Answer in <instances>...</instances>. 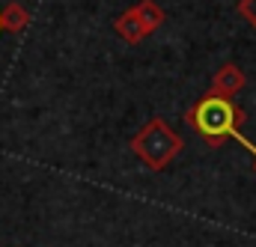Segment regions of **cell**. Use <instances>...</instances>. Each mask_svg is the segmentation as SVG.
I'll return each instance as SVG.
<instances>
[{"label":"cell","instance_id":"cell-2","mask_svg":"<svg viewBox=\"0 0 256 247\" xmlns=\"http://www.w3.org/2000/svg\"><path fill=\"white\" fill-rule=\"evenodd\" d=\"M182 149H185L182 137L167 125V120H161V116H152L149 122L131 137V152L149 170H155V173L164 170V167H170Z\"/></svg>","mask_w":256,"mask_h":247},{"label":"cell","instance_id":"cell-8","mask_svg":"<svg viewBox=\"0 0 256 247\" xmlns=\"http://www.w3.org/2000/svg\"><path fill=\"white\" fill-rule=\"evenodd\" d=\"M248 152H250V158H254V173H256V146H254V143L248 146Z\"/></svg>","mask_w":256,"mask_h":247},{"label":"cell","instance_id":"cell-1","mask_svg":"<svg viewBox=\"0 0 256 247\" xmlns=\"http://www.w3.org/2000/svg\"><path fill=\"white\" fill-rule=\"evenodd\" d=\"M185 120L212 149H220L226 140H238V143L248 140L238 131V125L244 122V110L232 98L218 96V92H208L200 102H194L185 114Z\"/></svg>","mask_w":256,"mask_h":247},{"label":"cell","instance_id":"cell-9","mask_svg":"<svg viewBox=\"0 0 256 247\" xmlns=\"http://www.w3.org/2000/svg\"><path fill=\"white\" fill-rule=\"evenodd\" d=\"M0 33H3V27H0Z\"/></svg>","mask_w":256,"mask_h":247},{"label":"cell","instance_id":"cell-4","mask_svg":"<svg viewBox=\"0 0 256 247\" xmlns=\"http://www.w3.org/2000/svg\"><path fill=\"white\" fill-rule=\"evenodd\" d=\"M114 30H116V36L128 42V45H137V42H143L149 33H146V27H143V21L137 18V12H134V6L126 9L122 15H116V21H114Z\"/></svg>","mask_w":256,"mask_h":247},{"label":"cell","instance_id":"cell-6","mask_svg":"<svg viewBox=\"0 0 256 247\" xmlns=\"http://www.w3.org/2000/svg\"><path fill=\"white\" fill-rule=\"evenodd\" d=\"M134 12H137V18L143 21V27H146V33H149V36L164 24V9H161L155 0H140V3L134 6Z\"/></svg>","mask_w":256,"mask_h":247},{"label":"cell","instance_id":"cell-3","mask_svg":"<svg viewBox=\"0 0 256 247\" xmlns=\"http://www.w3.org/2000/svg\"><path fill=\"white\" fill-rule=\"evenodd\" d=\"M244 86H248V78H244V72H242L236 62H224V66L214 72V78H212V92L226 96V98H232V96L242 92Z\"/></svg>","mask_w":256,"mask_h":247},{"label":"cell","instance_id":"cell-7","mask_svg":"<svg viewBox=\"0 0 256 247\" xmlns=\"http://www.w3.org/2000/svg\"><path fill=\"white\" fill-rule=\"evenodd\" d=\"M238 15H242L250 27H256V0H238Z\"/></svg>","mask_w":256,"mask_h":247},{"label":"cell","instance_id":"cell-5","mask_svg":"<svg viewBox=\"0 0 256 247\" xmlns=\"http://www.w3.org/2000/svg\"><path fill=\"white\" fill-rule=\"evenodd\" d=\"M30 24V12L21 6V3H6L0 9V27L6 33H24Z\"/></svg>","mask_w":256,"mask_h":247}]
</instances>
